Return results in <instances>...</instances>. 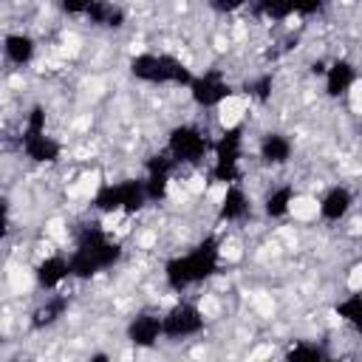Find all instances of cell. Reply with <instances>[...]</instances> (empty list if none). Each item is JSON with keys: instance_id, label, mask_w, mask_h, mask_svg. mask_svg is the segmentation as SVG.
Wrapping results in <instances>:
<instances>
[{"instance_id": "cell-1", "label": "cell", "mask_w": 362, "mask_h": 362, "mask_svg": "<svg viewBox=\"0 0 362 362\" xmlns=\"http://www.w3.org/2000/svg\"><path fill=\"white\" fill-rule=\"evenodd\" d=\"M122 257V246L113 243L96 223L85 226L82 235H79V243H76V252L71 255V274L74 277H93L96 272L113 266L116 260Z\"/></svg>"}, {"instance_id": "cell-2", "label": "cell", "mask_w": 362, "mask_h": 362, "mask_svg": "<svg viewBox=\"0 0 362 362\" xmlns=\"http://www.w3.org/2000/svg\"><path fill=\"white\" fill-rule=\"evenodd\" d=\"M218 266V240L215 238H206L201 246H195L189 255H181V257H173L167 266H164V274H167V283L170 288L181 291L198 280H206Z\"/></svg>"}, {"instance_id": "cell-3", "label": "cell", "mask_w": 362, "mask_h": 362, "mask_svg": "<svg viewBox=\"0 0 362 362\" xmlns=\"http://www.w3.org/2000/svg\"><path fill=\"white\" fill-rule=\"evenodd\" d=\"M133 76L144 79V82H175V85H192V74L187 71L184 62H178L175 57L167 54H139L130 62Z\"/></svg>"}, {"instance_id": "cell-4", "label": "cell", "mask_w": 362, "mask_h": 362, "mask_svg": "<svg viewBox=\"0 0 362 362\" xmlns=\"http://www.w3.org/2000/svg\"><path fill=\"white\" fill-rule=\"evenodd\" d=\"M147 201V187L144 181H122V184H105L96 198H93V206L102 209V212H136L141 209Z\"/></svg>"}, {"instance_id": "cell-5", "label": "cell", "mask_w": 362, "mask_h": 362, "mask_svg": "<svg viewBox=\"0 0 362 362\" xmlns=\"http://www.w3.org/2000/svg\"><path fill=\"white\" fill-rule=\"evenodd\" d=\"M206 153V136L198 127L181 124L170 133V156L175 161H187V164H198Z\"/></svg>"}, {"instance_id": "cell-6", "label": "cell", "mask_w": 362, "mask_h": 362, "mask_svg": "<svg viewBox=\"0 0 362 362\" xmlns=\"http://www.w3.org/2000/svg\"><path fill=\"white\" fill-rule=\"evenodd\" d=\"M218 161L212 170V178L218 181H235L238 178V158H240V127H229L223 130L221 141L215 144Z\"/></svg>"}, {"instance_id": "cell-7", "label": "cell", "mask_w": 362, "mask_h": 362, "mask_svg": "<svg viewBox=\"0 0 362 362\" xmlns=\"http://www.w3.org/2000/svg\"><path fill=\"white\" fill-rule=\"evenodd\" d=\"M161 328L167 337L178 339V337H192L204 328V317L198 314L195 305H187V303H178L167 311V317L161 320Z\"/></svg>"}, {"instance_id": "cell-8", "label": "cell", "mask_w": 362, "mask_h": 362, "mask_svg": "<svg viewBox=\"0 0 362 362\" xmlns=\"http://www.w3.org/2000/svg\"><path fill=\"white\" fill-rule=\"evenodd\" d=\"M189 90H192V99L198 105H204V107H212V105H218L221 99L229 96V85L223 82V76L218 71H206V74L195 76Z\"/></svg>"}, {"instance_id": "cell-9", "label": "cell", "mask_w": 362, "mask_h": 362, "mask_svg": "<svg viewBox=\"0 0 362 362\" xmlns=\"http://www.w3.org/2000/svg\"><path fill=\"white\" fill-rule=\"evenodd\" d=\"M173 164H175V158H167V156H153L147 161V181H144L147 198L158 201L167 195V175H170Z\"/></svg>"}, {"instance_id": "cell-10", "label": "cell", "mask_w": 362, "mask_h": 362, "mask_svg": "<svg viewBox=\"0 0 362 362\" xmlns=\"http://www.w3.org/2000/svg\"><path fill=\"white\" fill-rule=\"evenodd\" d=\"M158 334H164V328H161V320L153 317V314H139V317L127 325V339H130L136 348H150V345H156Z\"/></svg>"}, {"instance_id": "cell-11", "label": "cell", "mask_w": 362, "mask_h": 362, "mask_svg": "<svg viewBox=\"0 0 362 362\" xmlns=\"http://www.w3.org/2000/svg\"><path fill=\"white\" fill-rule=\"evenodd\" d=\"M68 274H71V263H68L65 257H45V260L37 266V283H40L42 288L59 286Z\"/></svg>"}, {"instance_id": "cell-12", "label": "cell", "mask_w": 362, "mask_h": 362, "mask_svg": "<svg viewBox=\"0 0 362 362\" xmlns=\"http://www.w3.org/2000/svg\"><path fill=\"white\" fill-rule=\"evenodd\" d=\"M23 147H25L28 158H34V161H57L59 158V144L54 139H48L45 133L23 136Z\"/></svg>"}, {"instance_id": "cell-13", "label": "cell", "mask_w": 362, "mask_h": 362, "mask_svg": "<svg viewBox=\"0 0 362 362\" xmlns=\"http://www.w3.org/2000/svg\"><path fill=\"white\" fill-rule=\"evenodd\" d=\"M351 82H354V68H351V62H345V59L334 62V65L328 68V74H325V90H328V96L345 93V90L351 88Z\"/></svg>"}, {"instance_id": "cell-14", "label": "cell", "mask_w": 362, "mask_h": 362, "mask_svg": "<svg viewBox=\"0 0 362 362\" xmlns=\"http://www.w3.org/2000/svg\"><path fill=\"white\" fill-rule=\"evenodd\" d=\"M288 156H291V141H288L286 136L269 133V136L263 139V144H260V158H263V161H269V164H283V161H288Z\"/></svg>"}, {"instance_id": "cell-15", "label": "cell", "mask_w": 362, "mask_h": 362, "mask_svg": "<svg viewBox=\"0 0 362 362\" xmlns=\"http://www.w3.org/2000/svg\"><path fill=\"white\" fill-rule=\"evenodd\" d=\"M348 206H351V192H348L345 187H334V189L322 198L320 212H322V218H328V221H339V218L348 212Z\"/></svg>"}, {"instance_id": "cell-16", "label": "cell", "mask_w": 362, "mask_h": 362, "mask_svg": "<svg viewBox=\"0 0 362 362\" xmlns=\"http://www.w3.org/2000/svg\"><path fill=\"white\" fill-rule=\"evenodd\" d=\"M85 14H88L90 23H96V25H110V28H116V25L124 23L122 8L110 6V3H85Z\"/></svg>"}, {"instance_id": "cell-17", "label": "cell", "mask_w": 362, "mask_h": 362, "mask_svg": "<svg viewBox=\"0 0 362 362\" xmlns=\"http://www.w3.org/2000/svg\"><path fill=\"white\" fill-rule=\"evenodd\" d=\"M246 209H249V201H246L243 189L235 187V184L226 187V195H223V204H221V218H226V221H238V218L246 215Z\"/></svg>"}, {"instance_id": "cell-18", "label": "cell", "mask_w": 362, "mask_h": 362, "mask_svg": "<svg viewBox=\"0 0 362 362\" xmlns=\"http://www.w3.org/2000/svg\"><path fill=\"white\" fill-rule=\"evenodd\" d=\"M6 57L17 65L28 62L34 57V40L28 34H8L6 37Z\"/></svg>"}, {"instance_id": "cell-19", "label": "cell", "mask_w": 362, "mask_h": 362, "mask_svg": "<svg viewBox=\"0 0 362 362\" xmlns=\"http://www.w3.org/2000/svg\"><path fill=\"white\" fill-rule=\"evenodd\" d=\"M337 314H339L345 322H351L356 331H362V294H354V297L342 300V303L337 305Z\"/></svg>"}, {"instance_id": "cell-20", "label": "cell", "mask_w": 362, "mask_h": 362, "mask_svg": "<svg viewBox=\"0 0 362 362\" xmlns=\"http://www.w3.org/2000/svg\"><path fill=\"white\" fill-rule=\"evenodd\" d=\"M65 308H68V300H65V297H54L51 303H45L42 308H37V311H34V325H37V328L51 325V322H54Z\"/></svg>"}, {"instance_id": "cell-21", "label": "cell", "mask_w": 362, "mask_h": 362, "mask_svg": "<svg viewBox=\"0 0 362 362\" xmlns=\"http://www.w3.org/2000/svg\"><path fill=\"white\" fill-rule=\"evenodd\" d=\"M288 204H291V187H280V189H274V192L266 198V212H269L272 218H280V215L288 212Z\"/></svg>"}, {"instance_id": "cell-22", "label": "cell", "mask_w": 362, "mask_h": 362, "mask_svg": "<svg viewBox=\"0 0 362 362\" xmlns=\"http://www.w3.org/2000/svg\"><path fill=\"white\" fill-rule=\"evenodd\" d=\"M286 362H325L322 351L317 345H308V342H300L294 345L288 354H286Z\"/></svg>"}, {"instance_id": "cell-23", "label": "cell", "mask_w": 362, "mask_h": 362, "mask_svg": "<svg viewBox=\"0 0 362 362\" xmlns=\"http://www.w3.org/2000/svg\"><path fill=\"white\" fill-rule=\"evenodd\" d=\"M42 124H45V113H42V107H31L25 136H37V133H42Z\"/></svg>"}, {"instance_id": "cell-24", "label": "cell", "mask_w": 362, "mask_h": 362, "mask_svg": "<svg viewBox=\"0 0 362 362\" xmlns=\"http://www.w3.org/2000/svg\"><path fill=\"white\" fill-rule=\"evenodd\" d=\"M269 85H272V79H269V76H263V79L255 85V93H257V99H266V93H269L266 88H269Z\"/></svg>"}, {"instance_id": "cell-25", "label": "cell", "mask_w": 362, "mask_h": 362, "mask_svg": "<svg viewBox=\"0 0 362 362\" xmlns=\"http://www.w3.org/2000/svg\"><path fill=\"white\" fill-rule=\"evenodd\" d=\"M240 3H215V8L218 11H232V8H238Z\"/></svg>"}, {"instance_id": "cell-26", "label": "cell", "mask_w": 362, "mask_h": 362, "mask_svg": "<svg viewBox=\"0 0 362 362\" xmlns=\"http://www.w3.org/2000/svg\"><path fill=\"white\" fill-rule=\"evenodd\" d=\"M90 362H110V359H107L105 354H93V356H90Z\"/></svg>"}, {"instance_id": "cell-27", "label": "cell", "mask_w": 362, "mask_h": 362, "mask_svg": "<svg viewBox=\"0 0 362 362\" xmlns=\"http://www.w3.org/2000/svg\"><path fill=\"white\" fill-rule=\"evenodd\" d=\"M325 362H337V359H325Z\"/></svg>"}]
</instances>
